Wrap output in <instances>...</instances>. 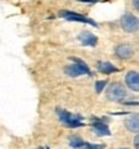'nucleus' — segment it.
<instances>
[{
	"mask_svg": "<svg viewBox=\"0 0 139 149\" xmlns=\"http://www.w3.org/2000/svg\"><path fill=\"white\" fill-rule=\"evenodd\" d=\"M134 144H135V149H138V148H139V138H138V136H135Z\"/></svg>",
	"mask_w": 139,
	"mask_h": 149,
	"instance_id": "nucleus-15",
	"label": "nucleus"
},
{
	"mask_svg": "<svg viewBox=\"0 0 139 149\" xmlns=\"http://www.w3.org/2000/svg\"><path fill=\"white\" fill-rule=\"evenodd\" d=\"M126 85H128L129 89H131L133 91H138L139 90V74L137 71H130L128 72L125 77Z\"/></svg>",
	"mask_w": 139,
	"mask_h": 149,
	"instance_id": "nucleus-8",
	"label": "nucleus"
},
{
	"mask_svg": "<svg viewBox=\"0 0 139 149\" xmlns=\"http://www.w3.org/2000/svg\"><path fill=\"white\" fill-rule=\"evenodd\" d=\"M80 149H104L103 144H90V143H84Z\"/></svg>",
	"mask_w": 139,
	"mask_h": 149,
	"instance_id": "nucleus-13",
	"label": "nucleus"
},
{
	"mask_svg": "<svg viewBox=\"0 0 139 149\" xmlns=\"http://www.w3.org/2000/svg\"><path fill=\"white\" fill-rule=\"evenodd\" d=\"M125 127L130 132H138L139 131V120H138L137 114L130 116L129 118L125 120Z\"/></svg>",
	"mask_w": 139,
	"mask_h": 149,
	"instance_id": "nucleus-11",
	"label": "nucleus"
},
{
	"mask_svg": "<svg viewBox=\"0 0 139 149\" xmlns=\"http://www.w3.org/2000/svg\"><path fill=\"white\" fill-rule=\"evenodd\" d=\"M92 130L98 136H110L111 135V131H110V129H108V126L103 122H94L92 125Z\"/></svg>",
	"mask_w": 139,
	"mask_h": 149,
	"instance_id": "nucleus-9",
	"label": "nucleus"
},
{
	"mask_svg": "<svg viewBox=\"0 0 139 149\" xmlns=\"http://www.w3.org/2000/svg\"><path fill=\"white\" fill-rule=\"evenodd\" d=\"M138 18L131 13H125L121 17V27L126 32H135L138 30Z\"/></svg>",
	"mask_w": 139,
	"mask_h": 149,
	"instance_id": "nucleus-5",
	"label": "nucleus"
},
{
	"mask_svg": "<svg viewBox=\"0 0 139 149\" xmlns=\"http://www.w3.org/2000/svg\"><path fill=\"white\" fill-rule=\"evenodd\" d=\"M97 70L99 71V72L104 73V74H110L112 72H117L119 68H116L112 63H110V62H101L99 61L97 63Z\"/></svg>",
	"mask_w": 139,
	"mask_h": 149,
	"instance_id": "nucleus-10",
	"label": "nucleus"
},
{
	"mask_svg": "<svg viewBox=\"0 0 139 149\" xmlns=\"http://www.w3.org/2000/svg\"><path fill=\"white\" fill-rule=\"evenodd\" d=\"M79 40L81 41L82 45L92 46V48H94V46L97 45V42H98L97 36H95L94 33L89 32V31H81V32L79 33Z\"/></svg>",
	"mask_w": 139,
	"mask_h": 149,
	"instance_id": "nucleus-7",
	"label": "nucleus"
},
{
	"mask_svg": "<svg viewBox=\"0 0 139 149\" xmlns=\"http://www.w3.org/2000/svg\"><path fill=\"white\" fill-rule=\"evenodd\" d=\"M68 139H70V145L75 149H80L81 145L85 143L84 140H82L81 136H79V135H71Z\"/></svg>",
	"mask_w": 139,
	"mask_h": 149,
	"instance_id": "nucleus-12",
	"label": "nucleus"
},
{
	"mask_svg": "<svg viewBox=\"0 0 139 149\" xmlns=\"http://www.w3.org/2000/svg\"><path fill=\"white\" fill-rule=\"evenodd\" d=\"M106 95L111 102H122L126 97V88L121 82H112L107 88Z\"/></svg>",
	"mask_w": 139,
	"mask_h": 149,
	"instance_id": "nucleus-3",
	"label": "nucleus"
},
{
	"mask_svg": "<svg viewBox=\"0 0 139 149\" xmlns=\"http://www.w3.org/2000/svg\"><path fill=\"white\" fill-rule=\"evenodd\" d=\"M71 61H73L75 63L73 64H70L64 68V73L70 77H79V76H82V74H92V71L89 66L85 63L84 61L79 59L76 57H70Z\"/></svg>",
	"mask_w": 139,
	"mask_h": 149,
	"instance_id": "nucleus-1",
	"label": "nucleus"
},
{
	"mask_svg": "<svg viewBox=\"0 0 139 149\" xmlns=\"http://www.w3.org/2000/svg\"><path fill=\"white\" fill-rule=\"evenodd\" d=\"M57 114L59 117V121L63 122L66 126L71 127V129H75V127H81L84 126L82 123V116L76 113H70L68 111H64V109H59L57 108Z\"/></svg>",
	"mask_w": 139,
	"mask_h": 149,
	"instance_id": "nucleus-2",
	"label": "nucleus"
},
{
	"mask_svg": "<svg viewBox=\"0 0 139 149\" xmlns=\"http://www.w3.org/2000/svg\"><path fill=\"white\" fill-rule=\"evenodd\" d=\"M133 4H134V8L137 9H139V0H133Z\"/></svg>",
	"mask_w": 139,
	"mask_h": 149,
	"instance_id": "nucleus-16",
	"label": "nucleus"
},
{
	"mask_svg": "<svg viewBox=\"0 0 139 149\" xmlns=\"http://www.w3.org/2000/svg\"><path fill=\"white\" fill-rule=\"evenodd\" d=\"M79 1H84V3H90V4H94V3H97L98 0H79Z\"/></svg>",
	"mask_w": 139,
	"mask_h": 149,
	"instance_id": "nucleus-17",
	"label": "nucleus"
},
{
	"mask_svg": "<svg viewBox=\"0 0 139 149\" xmlns=\"http://www.w3.org/2000/svg\"><path fill=\"white\" fill-rule=\"evenodd\" d=\"M107 85V80H101V81H97L95 82V91L98 93V94H101L102 90L106 88Z\"/></svg>",
	"mask_w": 139,
	"mask_h": 149,
	"instance_id": "nucleus-14",
	"label": "nucleus"
},
{
	"mask_svg": "<svg viewBox=\"0 0 139 149\" xmlns=\"http://www.w3.org/2000/svg\"><path fill=\"white\" fill-rule=\"evenodd\" d=\"M115 54L120 59H130L134 55V48L130 44H120L116 46Z\"/></svg>",
	"mask_w": 139,
	"mask_h": 149,
	"instance_id": "nucleus-6",
	"label": "nucleus"
},
{
	"mask_svg": "<svg viewBox=\"0 0 139 149\" xmlns=\"http://www.w3.org/2000/svg\"><path fill=\"white\" fill-rule=\"evenodd\" d=\"M45 149H50V148H49V147H46V148H45Z\"/></svg>",
	"mask_w": 139,
	"mask_h": 149,
	"instance_id": "nucleus-18",
	"label": "nucleus"
},
{
	"mask_svg": "<svg viewBox=\"0 0 139 149\" xmlns=\"http://www.w3.org/2000/svg\"><path fill=\"white\" fill-rule=\"evenodd\" d=\"M59 15L64 19H68V21H73V22H82V23H89L94 27H98V24L95 21H93L92 18H88L84 14H80L76 13V12H71V10H61Z\"/></svg>",
	"mask_w": 139,
	"mask_h": 149,
	"instance_id": "nucleus-4",
	"label": "nucleus"
},
{
	"mask_svg": "<svg viewBox=\"0 0 139 149\" xmlns=\"http://www.w3.org/2000/svg\"><path fill=\"white\" fill-rule=\"evenodd\" d=\"M121 149H128V148H121Z\"/></svg>",
	"mask_w": 139,
	"mask_h": 149,
	"instance_id": "nucleus-19",
	"label": "nucleus"
}]
</instances>
